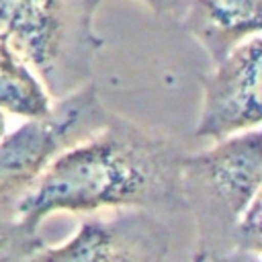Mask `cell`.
<instances>
[{
    "mask_svg": "<svg viewBox=\"0 0 262 262\" xmlns=\"http://www.w3.org/2000/svg\"><path fill=\"white\" fill-rule=\"evenodd\" d=\"M4 137V117L0 115V139Z\"/></svg>",
    "mask_w": 262,
    "mask_h": 262,
    "instance_id": "ba28073f",
    "label": "cell"
},
{
    "mask_svg": "<svg viewBox=\"0 0 262 262\" xmlns=\"http://www.w3.org/2000/svg\"><path fill=\"white\" fill-rule=\"evenodd\" d=\"M258 47V41L244 47L209 84L205 113L196 129L199 135L223 141L233 131L248 129L260 121Z\"/></svg>",
    "mask_w": 262,
    "mask_h": 262,
    "instance_id": "5b68a950",
    "label": "cell"
},
{
    "mask_svg": "<svg viewBox=\"0 0 262 262\" xmlns=\"http://www.w3.org/2000/svg\"><path fill=\"white\" fill-rule=\"evenodd\" d=\"M43 246L39 225L16 217L0 219V262H23Z\"/></svg>",
    "mask_w": 262,
    "mask_h": 262,
    "instance_id": "52a82bcc",
    "label": "cell"
},
{
    "mask_svg": "<svg viewBox=\"0 0 262 262\" xmlns=\"http://www.w3.org/2000/svg\"><path fill=\"white\" fill-rule=\"evenodd\" d=\"M190 20L213 47H229L248 29H258V0H196Z\"/></svg>",
    "mask_w": 262,
    "mask_h": 262,
    "instance_id": "8992f818",
    "label": "cell"
},
{
    "mask_svg": "<svg viewBox=\"0 0 262 262\" xmlns=\"http://www.w3.org/2000/svg\"><path fill=\"white\" fill-rule=\"evenodd\" d=\"M151 2H166V0H151Z\"/></svg>",
    "mask_w": 262,
    "mask_h": 262,
    "instance_id": "9c48e42d",
    "label": "cell"
},
{
    "mask_svg": "<svg viewBox=\"0 0 262 262\" xmlns=\"http://www.w3.org/2000/svg\"><path fill=\"white\" fill-rule=\"evenodd\" d=\"M256 262H260V260H256Z\"/></svg>",
    "mask_w": 262,
    "mask_h": 262,
    "instance_id": "30bf717a",
    "label": "cell"
},
{
    "mask_svg": "<svg viewBox=\"0 0 262 262\" xmlns=\"http://www.w3.org/2000/svg\"><path fill=\"white\" fill-rule=\"evenodd\" d=\"M168 227L147 211L86 219L59 246H43L23 262H166Z\"/></svg>",
    "mask_w": 262,
    "mask_h": 262,
    "instance_id": "277c9868",
    "label": "cell"
},
{
    "mask_svg": "<svg viewBox=\"0 0 262 262\" xmlns=\"http://www.w3.org/2000/svg\"><path fill=\"white\" fill-rule=\"evenodd\" d=\"M92 94H80L0 141V219H14L20 199L47 164L104 125Z\"/></svg>",
    "mask_w": 262,
    "mask_h": 262,
    "instance_id": "3957f363",
    "label": "cell"
},
{
    "mask_svg": "<svg viewBox=\"0 0 262 262\" xmlns=\"http://www.w3.org/2000/svg\"><path fill=\"white\" fill-rule=\"evenodd\" d=\"M260 133L252 131L184 158L180 194L196 225L190 262H235L239 223L260 196Z\"/></svg>",
    "mask_w": 262,
    "mask_h": 262,
    "instance_id": "7a4b0ae2",
    "label": "cell"
},
{
    "mask_svg": "<svg viewBox=\"0 0 262 262\" xmlns=\"http://www.w3.org/2000/svg\"><path fill=\"white\" fill-rule=\"evenodd\" d=\"M184 151L168 137L108 117L100 129L57 154L16 207V219L39 225L51 213L100 209H184Z\"/></svg>",
    "mask_w": 262,
    "mask_h": 262,
    "instance_id": "6da1fadb",
    "label": "cell"
}]
</instances>
